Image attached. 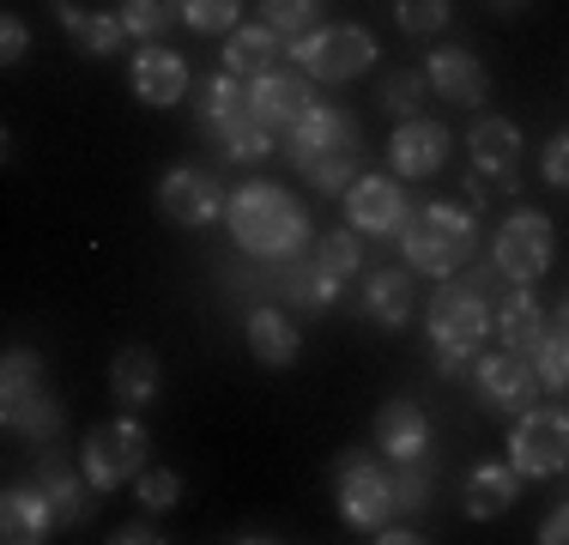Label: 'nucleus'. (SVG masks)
Segmentation results:
<instances>
[{
	"mask_svg": "<svg viewBox=\"0 0 569 545\" xmlns=\"http://www.w3.org/2000/svg\"><path fill=\"white\" fill-rule=\"evenodd\" d=\"M279 43H284V37L273 31V24H237L230 43H224V73H237V79L273 73V67H279Z\"/></svg>",
	"mask_w": 569,
	"mask_h": 545,
	"instance_id": "nucleus-24",
	"label": "nucleus"
},
{
	"mask_svg": "<svg viewBox=\"0 0 569 545\" xmlns=\"http://www.w3.org/2000/svg\"><path fill=\"white\" fill-rule=\"evenodd\" d=\"M24 49H31V31H24V19H12V12H7V24H0V61L19 67Z\"/></svg>",
	"mask_w": 569,
	"mask_h": 545,
	"instance_id": "nucleus-42",
	"label": "nucleus"
},
{
	"mask_svg": "<svg viewBox=\"0 0 569 545\" xmlns=\"http://www.w3.org/2000/svg\"><path fill=\"white\" fill-rule=\"evenodd\" d=\"M43 382H49V370H43L37 351H7V364H0V406H19V400L49 394Z\"/></svg>",
	"mask_w": 569,
	"mask_h": 545,
	"instance_id": "nucleus-30",
	"label": "nucleus"
},
{
	"mask_svg": "<svg viewBox=\"0 0 569 545\" xmlns=\"http://www.w3.org/2000/svg\"><path fill=\"white\" fill-rule=\"evenodd\" d=\"M61 527V515H56V503L31 485H12L7 497H0V539H12V545H37V539H49Z\"/></svg>",
	"mask_w": 569,
	"mask_h": 545,
	"instance_id": "nucleus-18",
	"label": "nucleus"
},
{
	"mask_svg": "<svg viewBox=\"0 0 569 545\" xmlns=\"http://www.w3.org/2000/svg\"><path fill=\"white\" fill-rule=\"evenodd\" d=\"M182 19V0H121V24H128V37H164L170 24Z\"/></svg>",
	"mask_w": 569,
	"mask_h": 545,
	"instance_id": "nucleus-33",
	"label": "nucleus"
},
{
	"mask_svg": "<svg viewBox=\"0 0 569 545\" xmlns=\"http://www.w3.org/2000/svg\"><path fill=\"white\" fill-rule=\"evenodd\" d=\"M509 460L521 479H551L569 467V413L558 406H527L509 430Z\"/></svg>",
	"mask_w": 569,
	"mask_h": 545,
	"instance_id": "nucleus-6",
	"label": "nucleus"
},
{
	"mask_svg": "<svg viewBox=\"0 0 569 545\" xmlns=\"http://www.w3.org/2000/svg\"><path fill=\"white\" fill-rule=\"evenodd\" d=\"M497 7H521V0H497Z\"/></svg>",
	"mask_w": 569,
	"mask_h": 545,
	"instance_id": "nucleus-48",
	"label": "nucleus"
},
{
	"mask_svg": "<svg viewBox=\"0 0 569 545\" xmlns=\"http://www.w3.org/2000/svg\"><path fill=\"white\" fill-rule=\"evenodd\" d=\"M194 109H200V128L219 140V152L230 164H267V158L279 152V133L254 116V103H249V91L237 86V73L207 79V86H200V98H194Z\"/></svg>",
	"mask_w": 569,
	"mask_h": 545,
	"instance_id": "nucleus-2",
	"label": "nucleus"
},
{
	"mask_svg": "<svg viewBox=\"0 0 569 545\" xmlns=\"http://www.w3.org/2000/svg\"><path fill=\"white\" fill-rule=\"evenodd\" d=\"M279 152L291 158L297 170H309V164H321V158H346V152H358V121L333 103H316L291 133H284Z\"/></svg>",
	"mask_w": 569,
	"mask_h": 545,
	"instance_id": "nucleus-12",
	"label": "nucleus"
},
{
	"mask_svg": "<svg viewBox=\"0 0 569 545\" xmlns=\"http://www.w3.org/2000/svg\"><path fill=\"white\" fill-rule=\"evenodd\" d=\"M128 91L140 103H152V109H170V103H182V91H188V61L176 49H140L133 54V67H128Z\"/></svg>",
	"mask_w": 569,
	"mask_h": 545,
	"instance_id": "nucleus-17",
	"label": "nucleus"
},
{
	"mask_svg": "<svg viewBox=\"0 0 569 545\" xmlns=\"http://www.w3.org/2000/svg\"><path fill=\"white\" fill-rule=\"evenodd\" d=\"M563 309H569V304H563Z\"/></svg>",
	"mask_w": 569,
	"mask_h": 545,
	"instance_id": "nucleus-49",
	"label": "nucleus"
},
{
	"mask_svg": "<svg viewBox=\"0 0 569 545\" xmlns=\"http://www.w3.org/2000/svg\"><path fill=\"white\" fill-rule=\"evenodd\" d=\"M521 497V473H515V460H479V467L467 473V515L472 522H497V515H509V503Z\"/></svg>",
	"mask_w": 569,
	"mask_h": 545,
	"instance_id": "nucleus-22",
	"label": "nucleus"
},
{
	"mask_svg": "<svg viewBox=\"0 0 569 545\" xmlns=\"http://www.w3.org/2000/svg\"><path fill=\"white\" fill-rule=\"evenodd\" d=\"M539 539H546V545H569V503H558V509L546 515V527H539Z\"/></svg>",
	"mask_w": 569,
	"mask_h": 545,
	"instance_id": "nucleus-45",
	"label": "nucleus"
},
{
	"mask_svg": "<svg viewBox=\"0 0 569 545\" xmlns=\"http://www.w3.org/2000/svg\"><path fill=\"white\" fill-rule=\"evenodd\" d=\"M388 158H395V170L406 182H425V176H437L442 158H449V128H442V121H425V116L400 121L395 140H388Z\"/></svg>",
	"mask_w": 569,
	"mask_h": 545,
	"instance_id": "nucleus-15",
	"label": "nucleus"
},
{
	"mask_svg": "<svg viewBox=\"0 0 569 545\" xmlns=\"http://www.w3.org/2000/svg\"><path fill=\"white\" fill-rule=\"evenodd\" d=\"M376 539H388V545H406V539H418V534H412V527H382Z\"/></svg>",
	"mask_w": 569,
	"mask_h": 545,
	"instance_id": "nucleus-47",
	"label": "nucleus"
},
{
	"mask_svg": "<svg viewBox=\"0 0 569 545\" xmlns=\"http://www.w3.org/2000/svg\"><path fill=\"white\" fill-rule=\"evenodd\" d=\"M346 212H351V230H370V237H388V230L406 225V195L395 176H358L346 188Z\"/></svg>",
	"mask_w": 569,
	"mask_h": 545,
	"instance_id": "nucleus-16",
	"label": "nucleus"
},
{
	"mask_svg": "<svg viewBox=\"0 0 569 545\" xmlns=\"http://www.w3.org/2000/svg\"><path fill=\"white\" fill-rule=\"evenodd\" d=\"M491 255H497V272H509L515 285L546 279V267H551V218L533 212V207L509 212L503 230H497V242H491Z\"/></svg>",
	"mask_w": 569,
	"mask_h": 545,
	"instance_id": "nucleus-9",
	"label": "nucleus"
},
{
	"mask_svg": "<svg viewBox=\"0 0 569 545\" xmlns=\"http://www.w3.org/2000/svg\"><path fill=\"white\" fill-rule=\"evenodd\" d=\"M497 334H503L515 351H533L539 334H546V316H539V304L521 291V285H515V291L503 297V309H497Z\"/></svg>",
	"mask_w": 569,
	"mask_h": 545,
	"instance_id": "nucleus-29",
	"label": "nucleus"
},
{
	"mask_svg": "<svg viewBox=\"0 0 569 545\" xmlns=\"http://www.w3.org/2000/svg\"><path fill=\"white\" fill-rule=\"evenodd\" d=\"M0 418H7V430L31 436V443H56V436H61V406L49 400V394L19 400V406H0Z\"/></svg>",
	"mask_w": 569,
	"mask_h": 545,
	"instance_id": "nucleus-32",
	"label": "nucleus"
},
{
	"mask_svg": "<svg viewBox=\"0 0 569 545\" xmlns=\"http://www.w3.org/2000/svg\"><path fill=\"white\" fill-rule=\"evenodd\" d=\"M224 188L212 170H194V164H176V170H164V182H158V212L170 218V225L182 230H200L212 225V218H224Z\"/></svg>",
	"mask_w": 569,
	"mask_h": 545,
	"instance_id": "nucleus-11",
	"label": "nucleus"
},
{
	"mask_svg": "<svg viewBox=\"0 0 569 545\" xmlns=\"http://www.w3.org/2000/svg\"><path fill=\"white\" fill-rule=\"evenodd\" d=\"M56 19H61V31L73 37L79 54H116L121 37H128L121 12H79L73 0H56Z\"/></svg>",
	"mask_w": 569,
	"mask_h": 545,
	"instance_id": "nucleus-25",
	"label": "nucleus"
},
{
	"mask_svg": "<svg viewBox=\"0 0 569 545\" xmlns=\"http://www.w3.org/2000/svg\"><path fill=\"white\" fill-rule=\"evenodd\" d=\"M485 327V297L479 291H437L430 297V339H437L442 351H479Z\"/></svg>",
	"mask_w": 569,
	"mask_h": 545,
	"instance_id": "nucleus-14",
	"label": "nucleus"
},
{
	"mask_svg": "<svg viewBox=\"0 0 569 545\" xmlns=\"http://www.w3.org/2000/svg\"><path fill=\"white\" fill-rule=\"evenodd\" d=\"M249 351L267 364V370H284V364H297L303 339H297V327L284 321L279 309H254L249 316Z\"/></svg>",
	"mask_w": 569,
	"mask_h": 545,
	"instance_id": "nucleus-27",
	"label": "nucleus"
},
{
	"mask_svg": "<svg viewBox=\"0 0 569 545\" xmlns=\"http://www.w3.org/2000/svg\"><path fill=\"white\" fill-rule=\"evenodd\" d=\"M376 448H382L388 460H425V448H430V418H425V406L388 400L382 413H376Z\"/></svg>",
	"mask_w": 569,
	"mask_h": 545,
	"instance_id": "nucleus-19",
	"label": "nucleus"
},
{
	"mask_svg": "<svg viewBox=\"0 0 569 545\" xmlns=\"http://www.w3.org/2000/svg\"><path fill=\"white\" fill-rule=\"evenodd\" d=\"M533 370L546 388H569V309L558 321H546V334H539V346H533Z\"/></svg>",
	"mask_w": 569,
	"mask_h": 545,
	"instance_id": "nucleus-31",
	"label": "nucleus"
},
{
	"mask_svg": "<svg viewBox=\"0 0 569 545\" xmlns=\"http://www.w3.org/2000/svg\"><path fill=\"white\" fill-rule=\"evenodd\" d=\"M230 237H237L242 255H261V261H291V255H303L309 242V212L297 207L284 188L273 182H249L230 195Z\"/></svg>",
	"mask_w": 569,
	"mask_h": 545,
	"instance_id": "nucleus-1",
	"label": "nucleus"
},
{
	"mask_svg": "<svg viewBox=\"0 0 569 545\" xmlns=\"http://www.w3.org/2000/svg\"><path fill=\"white\" fill-rule=\"evenodd\" d=\"M472 382H479V400L491 406V413H503V418H521L527 406H539V370H533V358L515 351V346L479 358Z\"/></svg>",
	"mask_w": 569,
	"mask_h": 545,
	"instance_id": "nucleus-10",
	"label": "nucleus"
},
{
	"mask_svg": "<svg viewBox=\"0 0 569 545\" xmlns=\"http://www.w3.org/2000/svg\"><path fill=\"white\" fill-rule=\"evenodd\" d=\"M418 291H412V272H370V285H363V316L382 321V327H400L412 316Z\"/></svg>",
	"mask_w": 569,
	"mask_h": 545,
	"instance_id": "nucleus-28",
	"label": "nucleus"
},
{
	"mask_svg": "<svg viewBox=\"0 0 569 545\" xmlns=\"http://www.w3.org/2000/svg\"><path fill=\"white\" fill-rule=\"evenodd\" d=\"M86 485H91V479H86V467H67L61 455H43V460H37V490H43V497L56 503L61 522H86V515L98 509V497H91Z\"/></svg>",
	"mask_w": 569,
	"mask_h": 545,
	"instance_id": "nucleus-23",
	"label": "nucleus"
},
{
	"mask_svg": "<svg viewBox=\"0 0 569 545\" xmlns=\"http://www.w3.org/2000/svg\"><path fill=\"white\" fill-rule=\"evenodd\" d=\"M116 545H158L164 534H158V527H121V534H110Z\"/></svg>",
	"mask_w": 569,
	"mask_h": 545,
	"instance_id": "nucleus-46",
	"label": "nucleus"
},
{
	"mask_svg": "<svg viewBox=\"0 0 569 545\" xmlns=\"http://www.w3.org/2000/svg\"><path fill=\"white\" fill-rule=\"evenodd\" d=\"M86 479L98 485V490H116V485H128V479H140L146 473V430H140V418H110V425H98L86 436Z\"/></svg>",
	"mask_w": 569,
	"mask_h": 545,
	"instance_id": "nucleus-7",
	"label": "nucleus"
},
{
	"mask_svg": "<svg viewBox=\"0 0 569 545\" xmlns=\"http://www.w3.org/2000/svg\"><path fill=\"white\" fill-rule=\"evenodd\" d=\"M395 19H400L406 37H437L442 24H449V0H400Z\"/></svg>",
	"mask_w": 569,
	"mask_h": 545,
	"instance_id": "nucleus-36",
	"label": "nucleus"
},
{
	"mask_svg": "<svg viewBox=\"0 0 569 545\" xmlns=\"http://www.w3.org/2000/svg\"><path fill=\"white\" fill-rule=\"evenodd\" d=\"M539 170H546V182H551V188H569V133H558V140L546 146Z\"/></svg>",
	"mask_w": 569,
	"mask_h": 545,
	"instance_id": "nucleus-43",
	"label": "nucleus"
},
{
	"mask_svg": "<svg viewBox=\"0 0 569 545\" xmlns=\"http://www.w3.org/2000/svg\"><path fill=\"white\" fill-rule=\"evenodd\" d=\"M400 249H406V267L430 272V279L467 267L472 261V212L455 207V200H430L418 218L400 225Z\"/></svg>",
	"mask_w": 569,
	"mask_h": 545,
	"instance_id": "nucleus-3",
	"label": "nucleus"
},
{
	"mask_svg": "<svg viewBox=\"0 0 569 545\" xmlns=\"http://www.w3.org/2000/svg\"><path fill=\"white\" fill-rule=\"evenodd\" d=\"M261 24H273L279 37H303L316 24V0H261Z\"/></svg>",
	"mask_w": 569,
	"mask_h": 545,
	"instance_id": "nucleus-37",
	"label": "nucleus"
},
{
	"mask_svg": "<svg viewBox=\"0 0 569 545\" xmlns=\"http://www.w3.org/2000/svg\"><path fill=\"white\" fill-rule=\"evenodd\" d=\"M309 255H316L328 272H340V279H346V272L358 267V237H351V230H328V237H316V249H309Z\"/></svg>",
	"mask_w": 569,
	"mask_h": 545,
	"instance_id": "nucleus-40",
	"label": "nucleus"
},
{
	"mask_svg": "<svg viewBox=\"0 0 569 545\" xmlns=\"http://www.w3.org/2000/svg\"><path fill=\"white\" fill-rule=\"evenodd\" d=\"M110 394L121 406H146L158 394V351L152 346H128V351H116V364H110Z\"/></svg>",
	"mask_w": 569,
	"mask_h": 545,
	"instance_id": "nucleus-26",
	"label": "nucleus"
},
{
	"mask_svg": "<svg viewBox=\"0 0 569 545\" xmlns=\"http://www.w3.org/2000/svg\"><path fill=\"white\" fill-rule=\"evenodd\" d=\"M303 176L321 188V195H340V188L358 182V152H346V158H321V164H309Z\"/></svg>",
	"mask_w": 569,
	"mask_h": 545,
	"instance_id": "nucleus-41",
	"label": "nucleus"
},
{
	"mask_svg": "<svg viewBox=\"0 0 569 545\" xmlns=\"http://www.w3.org/2000/svg\"><path fill=\"white\" fill-rule=\"evenodd\" d=\"M395 473L376 467V455H346L340 460V515L351 527H363V534H382L388 515H395Z\"/></svg>",
	"mask_w": 569,
	"mask_h": 545,
	"instance_id": "nucleus-8",
	"label": "nucleus"
},
{
	"mask_svg": "<svg viewBox=\"0 0 569 545\" xmlns=\"http://www.w3.org/2000/svg\"><path fill=\"white\" fill-rule=\"evenodd\" d=\"M273 285L291 309H333V297H340V272H328L316 255H291Z\"/></svg>",
	"mask_w": 569,
	"mask_h": 545,
	"instance_id": "nucleus-21",
	"label": "nucleus"
},
{
	"mask_svg": "<svg viewBox=\"0 0 569 545\" xmlns=\"http://www.w3.org/2000/svg\"><path fill=\"white\" fill-rule=\"evenodd\" d=\"M133 497H140L146 509H176V503H182V479L164 467H146L140 479H133Z\"/></svg>",
	"mask_w": 569,
	"mask_h": 545,
	"instance_id": "nucleus-38",
	"label": "nucleus"
},
{
	"mask_svg": "<svg viewBox=\"0 0 569 545\" xmlns=\"http://www.w3.org/2000/svg\"><path fill=\"white\" fill-rule=\"evenodd\" d=\"M425 73H430V91H437V98H449V103H460V109L485 103V91H491L485 67L472 61L467 49H437V54H430Z\"/></svg>",
	"mask_w": 569,
	"mask_h": 545,
	"instance_id": "nucleus-20",
	"label": "nucleus"
},
{
	"mask_svg": "<svg viewBox=\"0 0 569 545\" xmlns=\"http://www.w3.org/2000/svg\"><path fill=\"white\" fill-rule=\"evenodd\" d=\"M237 7L242 0H182V19L194 31H237Z\"/></svg>",
	"mask_w": 569,
	"mask_h": 545,
	"instance_id": "nucleus-39",
	"label": "nucleus"
},
{
	"mask_svg": "<svg viewBox=\"0 0 569 545\" xmlns=\"http://www.w3.org/2000/svg\"><path fill=\"white\" fill-rule=\"evenodd\" d=\"M425 86H430V73H418V67L388 73V79H382V109H388V116H400V121L425 116Z\"/></svg>",
	"mask_w": 569,
	"mask_h": 545,
	"instance_id": "nucleus-34",
	"label": "nucleus"
},
{
	"mask_svg": "<svg viewBox=\"0 0 569 545\" xmlns=\"http://www.w3.org/2000/svg\"><path fill=\"white\" fill-rule=\"evenodd\" d=\"M249 103H254V116H261L273 133H291L297 121L316 109V91H309V73H303V67H291V73H279V67H273V73L254 79Z\"/></svg>",
	"mask_w": 569,
	"mask_h": 545,
	"instance_id": "nucleus-13",
	"label": "nucleus"
},
{
	"mask_svg": "<svg viewBox=\"0 0 569 545\" xmlns=\"http://www.w3.org/2000/svg\"><path fill=\"white\" fill-rule=\"evenodd\" d=\"M472 164H467V195H472V212L485 207L491 195H509L515 182H521V133H515V121H479L472 128Z\"/></svg>",
	"mask_w": 569,
	"mask_h": 545,
	"instance_id": "nucleus-5",
	"label": "nucleus"
},
{
	"mask_svg": "<svg viewBox=\"0 0 569 545\" xmlns=\"http://www.w3.org/2000/svg\"><path fill=\"white\" fill-rule=\"evenodd\" d=\"M430 497H437V485H430L425 460H395V503H400V509L412 515V509H425Z\"/></svg>",
	"mask_w": 569,
	"mask_h": 545,
	"instance_id": "nucleus-35",
	"label": "nucleus"
},
{
	"mask_svg": "<svg viewBox=\"0 0 569 545\" xmlns=\"http://www.w3.org/2000/svg\"><path fill=\"white\" fill-rule=\"evenodd\" d=\"M284 54H291V61L303 67L309 79L346 86V79H358L363 67L376 61V37L363 31V24H328V31H303Z\"/></svg>",
	"mask_w": 569,
	"mask_h": 545,
	"instance_id": "nucleus-4",
	"label": "nucleus"
},
{
	"mask_svg": "<svg viewBox=\"0 0 569 545\" xmlns=\"http://www.w3.org/2000/svg\"><path fill=\"white\" fill-rule=\"evenodd\" d=\"M437 370L455 376V382H472V370H479V364H472V351H442V346H437Z\"/></svg>",
	"mask_w": 569,
	"mask_h": 545,
	"instance_id": "nucleus-44",
	"label": "nucleus"
}]
</instances>
